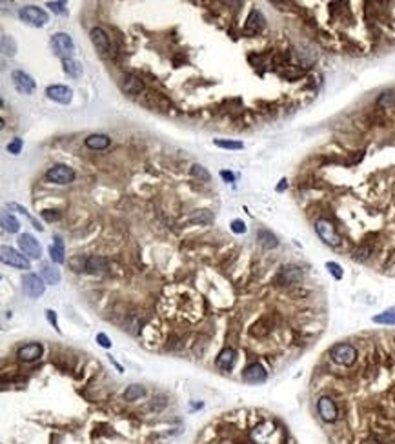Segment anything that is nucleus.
<instances>
[{"label":"nucleus","instance_id":"obj_1","mask_svg":"<svg viewBox=\"0 0 395 444\" xmlns=\"http://www.w3.org/2000/svg\"><path fill=\"white\" fill-rule=\"evenodd\" d=\"M71 266V270L77 271V273H102V271L108 270V260L104 257H82V255H77L73 259H69L68 262Z\"/></svg>","mask_w":395,"mask_h":444},{"label":"nucleus","instance_id":"obj_2","mask_svg":"<svg viewBox=\"0 0 395 444\" xmlns=\"http://www.w3.org/2000/svg\"><path fill=\"white\" fill-rule=\"evenodd\" d=\"M51 48H53V53L57 55L58 58H62V60L73 58L75 42L68 33H55L51 37Z\"/></svg>","mask_w":395,"mask_h":444},{"label":"nucleus","instance_id":"obj_3","mask_svg":"<svg viewBox=\"0 0 395 444\" xmlns=\"http://www.w3.org/2000/svg\"><path fill=\"white\" fill-rule=\"evenodd\" d=\"M18 16H20L26 24H29V26H33V27H42V26H46L49 20L48 13H46L44 9H40V7H37V5H24V7H20Z\"/></svg>","mask_w":395,"mask_h":444},{"label":"nucleus","instance_id":"obj_4","mask_svg":"<svg viewBox=\"0 0 395 444\" xmlns=\"http://www.w3.org/2000/svg\"><path fill=\"white\" fill-rule=\"evenodd\" d=\"M0 259L2 262L11 268H16V270H29L31 264H29V259L22 251H16L13 248H7V246H2L0 249Z\"/></svg>","mask_w":395,"mask_h":444},{"label":"nucleus","instance_id":"obj_5","mask_svg":"<svg viewBox=\"0 0 395 444\" xmlns=\"http://www.w3.org/2000/svg\"><path fill=\"white\" fill-rule=\"evenodd\" d=\"M330 355L341 366H352L357 360V349L353 348L352 344H346V342L335 344L332 348V351H330Z\"/></svg>","mask_w":395,"mask_h":444},{"label":"nucleus","instance_id":"obj_6","mask_svg":"<svg viewBox=\"0 0 395 444\" xmlns=\"http://www.w3.org/2000/svg\"><path fill=\"white\" fill-rule=\"evenodd\" d=\"M315 231L321 237L322 242H326L328 246H339L341 244V235L337 233L335 226L326 219H319L315 222Z\"/></svg>","mask_w":395,"mask_h":444},{"label":"nucleus","instance_id":"obj_7","mask_svg":"<svg viewBox=\"0 0 395 444\" xmlns=\"http://www.w3.org/2000/svg\"><path fill=\"white\" fill-rule=\"evenodd\" d=\"M22 290L29 299H38L46 291V282H44L42 277L35 275V273H27L22 280Z\"/></svg>","mask_w":395,"mask_h":444},{"label":"nucleus","instance_id":"obj_8","mask_svg":"<svg viewBox=\"0 0 395 444\" xmlns=\"http://www.w3.org/2000/svg\"><path fill=\"white\" fill-rule=\"evenodd\" d=\"M16 244H18L20 251L26 255L27 259H40V257H42V248H40V244H38L37 238L33 237V235H29V233L20 235L18 240H16Z\"/></svg>","mask_w":395,"mask_h":444},{"label":"nucleus","instance_id":"obj_9","mask_svg":"<svg viewBox=\"0 0 395 444\" xmlns=\"http://www.w3.org/2000/svg\"><path fill=\"white\" fill-rule=\"evenodd\" d=\"M11 80H13V86H15V90L22 95H31L37 84H35V80L31 79V75H27L26 71H22V69H16L11 73Z\"/></svg>","mask_w":395,"mask_h":444},{"label":"nucleus","instance_id":"obj_10","mask_svg":"<svg viewBox=\"0 0 395 444\" xmlns=\"http://www.w3.org/2000/svg\"><path fill=\"white\" fill-rule=\"evenodd\" d=\"M46 177H48V180L55 182V184H69V182L75 180V171L73 168H69L66 164H55L53 168L48 169Z\"/></svg>","mask_w":395,"mask_h":444},{"label":"nucleus","instance_id":"obj_11","mask_svg":"<svg viewBox=\"0 0 395 444\" xmlns=\"http://www.w3.org/2000/svg\"><path fill=\"white\" fill-rule=\"evenodd\" d=\"M90 38L95 49L99 51L102 57H110L111 55V42H110V37H108V33L102 29V27H93L90 31Z\"/></svg>","mask_w":395,"mask_h":444},{"label":"nucleus","instance_id":"obj_12","mask_svg":"<svg viewBox=\"0 0 395 444\" xmlns=\"http://www.w3.org/2000/svg\"><path fill=\"white\" fill-rule=\"evenodd\" d=\"M317 412H319V415H321L324 423H335L337 421V406H335V402L330 397H321L317 401Z\"/></svg>","mask_w":395,"mask_h":444},{"label":"nucleus","instance_id":"obj_13","mask_svg":"<svg viewBox=\"0 0 395 444\" xmlns=\"http://www.w3.org/2000/svg\"><path fill=\"white\" fill-rule=\"evenodd\" d=\"M46 95H48V99L58 102V104H69L71 99H73V91H71V88H68V86L53 84V86H48V88H46Z\"/></svg>","mask_w":395,"mask_h":444},{"label":"nucleus","instance_id":"obj_14","mask_svg":"<svg viewBox=\"0 0 395 444\" xmlns=\"http://www.w3.org/2000/svg\"><path fill=\"white\" fill-rule=\"evenodd\" d=\"M243 379L246 382H250V384H261V382H266V379H268V371L264 370L263 364L253 362V364H250L246 370H244Z\"/></svg>","mask_w":395,"mask_h":444},{"label":"nucleus","instance_id":"obj_15","mask_svg":"<svg viewBox=\"0 0 395 444\" xmlns=\"http://www.w3.org/2000/svg\"><path fill=\"white\" fill-rule=\"evenodd\" d=\"M18 359L22 362H35V360L40 359V355H42V344L38 342H31V344H26V346H22L18 349Z\"/></svg>","mask_w":395,"mask_h":444},{"label":"nucleus","instance_id":"obj_16","mask_svg":"<svg viewBox=\"0 0 395 444\" xmlns=\"http://www.w3.org/2000/svg\"><path fill=\"white\" fill-rule=\"evenodd\" d=\"M235 362H237V351H235L233 348H224L215 360L217 368H219V370H224V371L232 370L233 366H235Z\"/></svg>","mask_w":395,"mask_h":444},{"label":"nucleus","instance_id":"obj_17","mask_svg":"<svg viewBox=\"0 0 395 444\" xmlns=\"http://www.w3.org/2000/svg\"><path fill=\"white\" fill-rule=\"evenodd\" d=\"M263 27H264L263 13L257 9H253L252 13H250V16H248L246 26H244V33H246V35H257V33L263 31Z\"/></svg>","mask_w":395,"mask_h":444},{"label":"nucleus","instance_id":"obj_18","mask_svg":"<svg viewBox=\"0 0 395 444\" xmlns=\"http://www.w3.org/2000/svg\"><path fill=\"white\" fill-rule=\"evenodd\" d=\"M300 279H302V271L297 266H284L277 277L280 284H293V282H299Z\"/></svg>","mask_w":395,"mask_h":444},{"label":"nucleus","instance_id":"obj_19","mask_svg":"<svg viewBox=\"0 0 395 444\" xmlns=\"http://www.w3.org/2000/svg\"><path fill=\"white\" fill-rule=\"evenodd\" d=\"M122 90L130 93V95H140V91L144 90V82L138 77H135V75H124Z\"/></svg>","mask_w":395,"mask_h":444},{"label":"nucleus","instance_id":"obj_20","mask_svg":"<svg viewBox=\"0 0 395 444\" xmlns=\"http://www.w3.org/2000/svg\"><path fill=\"white\" fill-rule=\"evenodd\" d=\"M49 257H51V260L55 262V264H64L66 262V257H64V242H62V238L55 237V242L49 246Z\"/></svg>","mask_w":395,"mask_h":444},{"label":"nucleus","instance_id":"obj_21","mask_svg":"<svg viewBox=\"0 0 395 444\" xmlns=\"http://www.w3.org/2000/svg\"><path fill=\"white\" fill-rule=\"evenodd\" d=\"M110 137L108 135H102V133H97V135H90V137L86 138L84 144L86 148L90 149H106L110 146Z\"/></svg>","mask_w":395,"mask_h":444},{"label":"nucleus","instance_id":"obj_22","mask_svg":"<svg viewBox=\"0 0 395 444\" xmlns=\"http://www.w3.org/2000/svg\"><path fill=\"white\" fill-rule=\"evenodd\" d=\"M257 240H259V244L266 249H271V248H277V246H279L277 237H275L271 231H268V229H261L257 235Z\"/></svg>","mask_w":395,"mask_h":444},{"label":"nucleus","instance_id":"obj_23","mask_svg":"<svg viewBox=\"0 0 395 444\" xmlns=\"http://www.w3.org/2000/svg\"><path fill=\"white\" fill-rule=\"evenodd\" d=\"M62 66H64V71H66L69 77H73V79H79L80 75H82V66H80V62H77L75 58L62 60Z\"/></svg>","mask_w":395,"mask_h":444},{"label":"nucleus","instance_id":"obj_24","mask_svg":"<svg viewBox=\"0 0 395 444\" xmlns=\"http://www.w3.org/2000/svg\"><path fill=\"white\" fill-rule=\"evenodd\" d=\"M42 279L46 284H58L60 282V271L57 268H53V266H44L42 268Z\"/></svg>","mask_w":395,"mask_h":444},{"label":"nucleus","instance_id":"obj_25","mask_svg":"<svg viewBox=\"0 0 395 444\" xmlns=\"http://www.w3.org/2000/svg\"><path fill=\"white\" fill-rule=\"evenodd\" d=\"M2 226H4L5 231H9V233H16L18 229H20V224H18V221H16L11 213H2Z\"/></svg>","mask_w":395,"mask_h":444},{"label":"nucleus","instance_id":"obj_26","mask_svg":"<svg viewBox=\"0 0 395 444\" xmlns=\"http://www.w3.org/2000/svg\"><path fill=\"white\" fill-rule=\"evenodd\" d=\"M144 393H146L144 386H140V384H132V386H128V390L124 391V399L126 401H137Z\"/></svg>","mask_w":395,"mask_h":444},{"label":"nucleus","instance_id":"obj_27","mask_svg":"<svg viewBox=\"0 0 395 444\" xmlns=\"http://www.w3.org/2000/svg\"><path fill=\"white\" fill-rule=\"evenodd\" d=\"M372 321L377 324H388V326H394L395 324V310H386V312L375 315Z\"/></svg>","mask_w":395,"mask_h":444},{"label":"nucleus","instance_id":"obj_28","mask_svg":"<svg viewBox=\"0 0 395 444\" xmlns=\"http://www.w3.org/2000/svg\"><path fill=\"white\" fill-rule=\"evenodd\" d=\"M191 177L199 179V182H210V180H211L210 171H208L204 166H200V164H193V166H191Z\"/></svg>","mask_w":395,"mask_h":444},{"label":"nucleus","instance_id":"obj_29","mask_svg":"<svg viewBox=\"0 0 395 444\" xmlns=\"http://www.w3.org/2000/svg\"><path fill=\"white\" fill-rule=\"evenodd\" d=\"M2 51H4V55H7V57H13V55L16 53L15 38L9 37V35H2Z\"/></svg>","mask_w":395,"mask_h":444},{"label":"nucleus","instance_id":"obj_30","mask_svg":"<svg viewBox=\"0 0 395 444\" xmlns=\"http://www.w3.org/2000/svg\"><path fill=\"white\" fill-rule=\"evenodd\" d=\"M394 104H395L394 91H385V93L377 99V106H381V108H394Z\"/></svg>","mask_w":395,"mask_h":444},{"label":"nucleus","instance_id":"obj_31","mask_svg":"<svg viewBox=\"0 0 395 444\" xmlns=\"http://www.w3.org/2000/svg\"><path fill=\"white\" fill-rule=\"evenodd\" d=\"M190 222H199V224H210V222H213V215H211L208 210H200L199 213H195V215L190 219Z\"/></svg>","mask_w":395,"mask_h":444},{"label":"nucleus","instance_id":"obj_32","mask_svg":"<svg viewBox=\"0 0 395 444\" xmlns=\"http://www.w3.org/2000/svg\"><path fill=\"white\" fill-rule=\"evenodd\" d=\"M215 146L224 148V149H243L244 148L243 142H239V140H224V138H217Z\"/></svg>","mask_w":395,"mask_h":444},{"label":"nucleus","instance_id":"obj_33","mask_svg":"<svg viewBox=\"0 0 395 444\" xmlns=\"http://www.w3.org/2000/svg\"><path fill=\"white\" fill-rule=\"evenodd\" d=\"M9 210H18V212H20V213H22V215H26V217H27V219H29V221H31L33 227H37L38 231H42V229H44V227H42V226H40V224H38V222H37V221H35V219H33V217H31V215H29V213H27V210H26V208H22V206H20V204H9Z\"/></svg>","mask_w":395,"mask_h":444},{"label":"nucleus","instance_id":"obj_34","mask_svg":"<svg viewBox=\"0 0 395 444\" xmlns=\"http://www.w3.org/2000/svg\"><path fill=\"white\" fill-rule=\"evenodd\" d=\"M40 215H42L44 221H48V222H55V221H60V219H62V213L57 212V210H44Z\"/></svg>","mask_w":395,"mask_h":444},{"label":"nucleus","instance_id":"obj_35","mask_svg":"<svg viewBox=\"0 0 395 444\" xmlns=\"http://www.w3.org/2000/svg\"><path fill=\"white\" fill-rule=\"evenodd\" d=\"M326 268H328V271L333 275V279H337V280L343 279V268H341L337 262H326Z\"/></svg>","mask_w":395,"mask_h":444},{"label":"nucleus","instance_id":"obj_36","mask_svg":"<svg viewBox=\"0 0 395 444\" xmlns=\"http://www.w3.org/2000/svg\"><path fill=\"white\" fill-rule=\"evenodd\" d=\"M48 7L53 11V13H58V15H66V13H68L66 2H48Z\"/></svg>","mask_w":395,"mask_h":444},{"label":"nucleus","instance_id":"obj_37","mask_svg":"<svg viewBox=\"0 0 395 444\" xmlns=\"http://www.w3.org/2000/svg\"><path fill=\"white\" fill-rule=\"evenodd\" d=\"M22 146H24L22 138H13V140L7 144V151H9L11 155H18V153H20Z\"/></svg>","mask_w":395,"mask_h":444},{"label":"nucleus","instance_id":"obj_38","mask_svg":"<svg viewBox=\"0 0 395 444\" xmlns=\"http://www.w3.org/2000/svg\"><path fill=\"white\" fill-rule=\"evenodd\" d=\"M46 319H48V323L51 324L53 328L57 330V333H62L60 328H58V323H57V313L53 312V310H46Z\"/></svg>","mask_w":395,"mask_h":444},{"label":"nucleus","instance_id":"obj_39","mask_svg":"<svg viewBox=\"0 0 395 444\" xmlns=\"http://www.w3.org/2000/svg\"><path fill=\"white\" fill-rule=\"evenodd\" d=\"M232 231L233 233H246V224H244L241 219H235V221H232Z\"/></svg>","mask_w":395,"mask_h":444},{"label":"nucleus","instance_id":"obj_40","mask_svg":"<svg viewBox=\"0 0 395 444\" xmlns=\"http://www.w3.org/2000/svg\"><path fill=\"white\" fill-rule=\"evenodd\" d=\"M97 342H99V346H102V348H111V340L108 338V335L106 333H97Z\"/></svg>","mask_w":395,"mask_h":444},{"label":"nucleus","instance_id":"obj_41","mask_svg":"<svg viewBox=\"0 0 395 444\" xmlns=\"http://www.w3.org/2000/svg\"><path fill=\"white\" fill-rule=\"evenodd\" d=\"M221 177H222V180H226V182H235V175H233L232 171H226V169H222Z\"/></svg>","mask_w":395,"mask_h":444},{"label":"nucleus","instance_id":"obj_42","mask_svg":"<svg viewBox=\"0 0 395 444\" xmlns=\"http://www.w3.org/2000/svg\"><path fill=\"white\" fill-rule=\"evenodd\" d=\"M286 188H288V180L282 179V180H280V184L277 186V191H279V193H280V191H284Z\"/></svg>","mask_w":395,"mask_h":444}]
</instances>
